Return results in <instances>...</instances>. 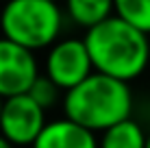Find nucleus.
Listing matches in <instances>:
<instances>
[{
	"label": "nucleus",
	"instance_id": "1",
	"mask_svg": "<svg viewBox=\"0 0 150 148\" xmlns=\"http://www.w3.org/2000/svg\"><path fill=\"white\" fill-rule=\"evenodd\" d=\"M83 39L91 55L96 72L124 83L142 76L150 63L148 35L120 20L117 15H111L102 24L89 28Z\"/></svg>",
	"mask_w": 150,
	"mask_h": 148
},
{
	"label": "nucleus",
	"instance_id": "2",
	"mask_svg": "<svg viewBox=\"0 0 150 148\" xmlns=\"http://www.w3.org/2000/svg\"><path fill=\"white\" fill-rule=\"evenodd\" d=\"M61 105L65 118L89 129L91 133H105L107 129L131 118L133 94L128 83L94 72L74 89L65 91Z\"/></svg>",
	"mask_w": 150,
	"mask_h": 148
},
{
	"label": "nucleus",
	"instance_id": "3",
	"mask_svg": "<svg viewBox=\"0 0 150 148\" xmlns=\"http://www.w3.org/2000/svg\"><path fill=\"white\" fill-rule=\"evenodd\" d=\"M61 22L59 4L50 0H9L0 13L2 37L33 52L57 44Z\"/></svg>",
	"mask_w": 150,
	"mask_h": 148
},
{
	"label": "nucleus",
	"instance_id": "4",
	"mask_svg": "<svg viewBox=\"0 0 150 148\" xmlns=\"http://www.w3.org/2000/svg\"><path fill=\"white\" fill-rule=\"evenodd\" d=\"M94 72L96 70L85 39H61L50 46L46 57V76L63 91L74 89Z\"/></svg>",
	"mask_w": 150,
	"mask_h": 148
},
{
	"label": "nucleus",
	"instance_id": "5",
	"mask_svg": "<svg viewBox=\"0 0 150 148\" xmlns=\"http://www.w3.org/2000/svg\"><path fill=\"white\" fill-rule=\"evenodd\" d=\"M46 124V109H41L28 94L4 98L0 135L13 146H33Z\"/></svg>",
	"mask_w": 150,
	"mask_h": 148
},
{
	"label": "nucleus",
	"instance_id": "6",
	"mask_svg": "<svg viewBox=\"0 0 150 148\" xmlns=\"http://www.w3.org/2000/svg\"><path fill=\"white\" fill-rule=\"evenodd\" d=\"M37 76L39 68L33 50L0 37V96L11 98L28 94Z\"/></svg>",
	"mask_w": 150,
	"mask_h": 148
},
{
	"label": "nucleus",
	"instance_id": "7",
	"mask_svg": "<svg viewBox=\"0 0 150 148\" xmlns=\"http://www.w3.org/2000/svg\"><path fill=\"white\" fill-rule=\"evenodd\" d=\"M30 148H100L96 133L72 122L70 118L48 122Z\"/></svg>",
	"mask_w": 150,
	"mask_h": 148
},
{
	"label": "nucleus",
	"instance_id": "8",
	"mask_svg": "<svg viewBox=\"0 0 150 148\" xmlns=\"http://www.w3.org/2000/svg\"><path fill=\"white\" fill-rule=\"evenodd\" d=\"M65 9L70 18L87 30L115 15L113 0H65Z\"/></svg>",
	"mask_w": 150,
	"mask_h": 148
},
{
	"label": "nucleus",
	"instance_id": "9",
	"mask_svg": "<svg viewBox=\"0 0 150 148\" xmlns=\"http://www.w3.org/2000/svg\"><path fill=\"white\" fill-rule=\"evenodd\" d=\"M148 135L135 120H124L102 133L98 146L100 148H146Z\"/></svg>",
	"mask_w": 150,
	"mask_h": 148
},
{
	"label": "nucleus",
	"instance_id": "10",
	"mask_svg": "<svg viewBox=\"0 0 150 148\" xmlns=\"http://www.w3.org/2000/svg\"><path fill=\"white\" fill-rule=\"evenodd\" d=\"M113 2L117 18L150 35V0H113Z\"/></svg>",
	"mask_w": 150,
	"mask_h": 148
},
{
	"label": "nucleus",
	"instance_id": "11",
	"mask_svg": "<svg viewBox=\"0 0 150 148\" xmlns=\"http://www.w3.org/2000/svg\"><path fill=\"white\" fill-rule=\"evenodd\" d=\"M61 94H65V91L61 89L54 81H50L46 74H39L37 81L33 83V87H30V91H28L30 98H33L41 109H46V111L57 105V100L61 98Z\"/></svg>",
	"mask_w": 150,
	"mask_h": 148
},
{
	"label": "nucleus",
	"instance_id": "12",
	"mask_svg": "<svg viewBox=\"0 0 150 148\" xmlns=\"http://www.w3.org/2000/svg\"><path fill=\"white\" fill-rule=\"evenodd\" d=\"M0 148H15V146L11 144V142H7V140L2 137V135H0Z\"/></svg>",
	"mask_w": 150,
	"mask_h": 148
},
{
	"label": "nucleus",
	"instance_id": "13",
	"mask_svg": "<svg viewBox=\"0 0 150 148\" xmlns=\"http://www.w3.org/2000/svg\"><path fill=\"white\" fill-rule=\"evenodd\" d=\"M2 107H4V98L0 96V115H2Z\"/></svg>",
	"mask_w": 150,
	"mask_h": 148
},
{
	"label": "nucleus",
	"instance_id": "14",
	"mask_svg": "<svg viewBox=\"0 0 150 148\" xmlns=\"http://www.w3.org/2000/svg\"><path fill=\"white\" fill-rule=\"evenodd\" d=\"M146 148H150V133H148V142H146Z\"/></svg>",
	"mask_w": 150,
	"mask_h": 148
},
{
	"label": "nucleus",
	"instance_id": "15",
	"mask_svg": "<svg viewBox=\"0 0 150 148\" xmlns=\"http://www.w3.org/2000/svg\"><path fill=\"white\" fill-rule=\"evenodd\" d=\"M50 2H59V0H50Z\"/></svg>",
	"mask_w": 150,
	"mask_h": 148
},
{
	"label": "nucleus",
	"instance_id": "16",
	"mask_svg": "<svg viewBox=\"0 0 150 148\" xmlns=\"http://www.w3.org/2000/svg\"><path fill=\"white\" fill-rule=\"evenodd\" d=\"M4 2H9V0H4Z\"/></svg>",
	"mask_w": 150,
	"mask_h": 148
}]
</instances>
